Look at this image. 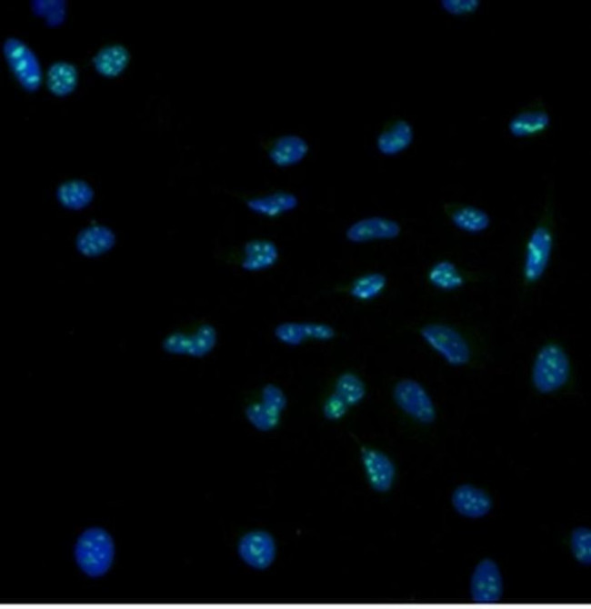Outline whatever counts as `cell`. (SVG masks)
I'll list each match as a JSON object with an SVG mask.
<instances>
[{
    "label": "cell",
    "instance_id": "cell-1",
    "mask_svg": "<svg viewBox=\"0 0 591 609\" xmlns=\"http://www.w3.org/2000/svg\"><path fill=\"white\" fill-rule=\"evenodd\" d=\"M553 246V215L548 204L526 244L523 276L526 284H534L543 276L549 265Z\"/></svg>",
    "mask_w": 591,
    "mask_h": 609
},
{
    "label": "cell",
    "instance_id": "cell-2",
    "mask_svg": "<svg viewBox=\"0 0 591 609\" xmlns=\"http://www.w3.org/2000/svg\"><path fill=\"white\" fill-rule=\"evenodd\" d=\"M570 373V361L563 347L556 343H547L535 358L532 383L542 394L553 393L566 384Z\"/></svg>",
    "mask_w": 591,
    "mask_h": 609
},
{
    "label": "cell",
    "instance_id": "cell-3",
    "mask_svg": "<svg viewBox=\"0 0 591 609\" xmlns=\"http://www.w3.org/2000/svg\"><path fill=\"white\" fill-rule=\"evenodd\" d=\"M115 554L110 534L102 528H89L79 536L75 556L79 567L90 576L103 575L110 568Z\"/></svg>",
    "mask_w": 591,
    "mask_h": 609
},
{
    "label": "cell",
    "instance_id": "cell-4",
    "mask_svg": "<svg viewBox=\"0 0 591 609\" xmlns=\"http://www.w3.org/2000/svg\"><path fill=\"white\" fill-rule=\"evenodd\" d=\"M420 334L449 364L463 365L469 362L470 345L454 326L441 323L427 324L421 327Z\"/></svg>",
    "mask_w": 591,
    "mask_h": 609
},
{
    "label": "cell",
    "instance_id": "cell-5",
    "mask_svg": "<svg viewBox=\"0 0 591 609\" xmlns=\"http://www.w3.org/2000/svg\"><path fill=\"white\" fill-rule=\"evenodd\" d=\"M3 52L20 85L29 92L37 90L42 82V73L33 51L21 40L9 37L3 45Z\"/></svg>",
    "mask_w": 591,
    "mask_h": 609
},
{
    "label": "cell",
    "instance_id": "cell-6",
    "mask_svg": "<svg viewBox=\"0 0 591 609\" xmlns=\"http://www.w3.org/2000/svg\"><path fill=\"white\" fill-rule=\"evenodd\" d=\"M469 591L476 604H490L500 601L504 591L503 577L496 561L486 557L476 564L470 577Z\"/></svg>",
    "mask_w": 591,
    "mask_h": 609
},
{
    "label": "cell",
    "instance_id": "cell-7",
    "mask_svg": "<svg viewBox=\"0 0 591 609\" xmlns=\"http://www.w3.org/2000/svg\"><path fill=\"white\" fill-rule=\"evenodd\" d=\"M398 407L415 420L430 424L436 419L435 404L425 388L413 380H402L395 387Z\"/></svg>",
    "mask_w": 591,
    "mask_h": 609
},
{
    "label": "cell",
    "instance_id": "cell-8",
    "mask_svg": "<svg viewBox=\"0 0 591 609\" xmlns=\"http://www.w3.org/2000/svg\"><path fill=\"white\" fill-rule=\"evenodd\" d=\"M551 117L542 99L521 107L509 120L507 128L515 137H533L539 135L550 126Z\"/></svg>",
    "mask_w": 591,
    "mask_h": 609
},
{
    "label": "cell",
    "instance_id": "cell-9",
    "mask_svg": "<svg viewBox=\"0 0 591 609\" xmlns=\"http://www.w3.org/2000/svg\"><path fill=\"white\" fill-rule=\"evenodd\" d=\"M401 225L395 219L385 216H367L348 225L346 238L356 244L376 240L395 239L401 234Z\"/></svg>",
    "mask_w": 591,
    "mask_h": 609
},
{
    "label": "cell",
    "instance_id": "cell-10",
    "mask_svg": "<svg viewBox=\"0 0 591 609\" xmlns=\"http://www.w3.org/2000/svg\"><path fill=\"white\" fill-rule=\"evenodd\" d=\"M360 454L370 486L378 493L388 492L396 473L392 460L383 452L367 446L361 447Z\"/></svg>",
    "mask_w": 591,
    "mask_h": 609
},
{
    "label": "cell",
    "instance_id": "cell-11",
    "mask_svg": "<svg viewBox=\"0 0 591 609\" xmlns=\"http://www.w3.org/2000/svg\"><path fill=\"white\" fill-rule=\"evenodd\" d=\"M451 502L460 515L471 519L486 516L493 507V500L485 490L468 484L453 491Z\"/></svg>",
    "mask_w": 591,
    "mask_h": 609
},
{
    "label": "cell",
    "instance_id": "cell-12",
    "mask_svg": "<svg viewBox=\"0 0 591 609\" xmlns=\"http://www.w3.org/2000/svg\"><path fill=\"white\" fill-rule=\"evenodd\" d=\"M243 559L252 567L265 569L275 558L276 547L273 536L265 531L247 534L240 544Z\"/></svg>",
    "mask_w": 591,
    "mask_h": 609
},
{
    "label": "cell",
    "instance_id": "cell-13",
    "mask_svg": "<svg viewBox=\"0 0 591 609\" xmlns=\"http://www.w3.org/2000/svg\"><path fill=\"white\" fill-rule=\"evenodd\" d=\"M443 212L456 227L470 234L481 233L491 224L485 210L468 204L446 202L443 205Z\"/></svg>",
    "mask_w": 591,
    "mask_h": 609
},
{
    "label": "cell",
    "instance_id": "cell-14",
    "mask_svg": "<svg viewBox=\"0 0 591 609\" xmlns=\"http://www.w3.org/2000/svg\"><path fill=\"white\" fill-rule=\"evenodd\" d=\"M414 139L411 124L403 118L389 120L376 138V147L385 155H395L407 149Z\"/></svg>",
    "mask_w": 591,
    "mask_h": 609
},
{
    "label": "cell",
    "instance_id": "cell-15",
    "mask_svg": "<svg viewBox=\"0 0 591 609\" xmlns=\"http://www.w3.org/2000/svg\"><path fill=\"white\" fill-rule=\"evenodd\" d=\"M308 151L306 142L296 135H284L269 143L267 155L278 166H288L301 161Z\"/></svg>",
    "mask_w": 591,
    "mask_h": 609
},
{
    "label": "cell",
    "instance_id": "cell-16",
    "mask_svg": "<svg viewBox=\"0 0 591 609\" xmlns=\"http://www.w3.org/2000/svg\"><path fill=\"white\" fill-rule=\"evenodd\" d=\"M129 62V53L121 45H107L97 52L93 59L95 70L106 77H114L124 71Z\"/></svg>",
    "mask_w": 591,
    "mask_h": 609
},
{
    "label": "cell",
    "instance_id": "cell-17",
    "mask_svg": "<svg viewBox=\"0 0 591 609\" xmlns=\"http://www.w3.org/2000/svg\"><path fill=\"white\" fill-rule=\"evenodd\" d=\"M77 70L70 63L56 62L47 70V88L57 96H65L72 93L77 85Z\"/></svg>",
    "mask_w": 591,
    "mask_h": 609
},
{
    "label": "cell",
    "instance_id": "cell-18",
    "mask_svg": "<svg viewBox=\"0 0 591 609\" xmlns=\"http://www.w3.org/2000/svg\"><path fill=\"white\" fill-rule=\"evenodd\" d=\"M427 277L436 288L454 290L461 287L465 283V276L458 267L449 260H440L429 269Z\"/></svg>",
    "mask_w": 591,
    "mask_h": 609
},
{
    "label": "cell",
    "instance_id": "cell-19",
    "mask_svg": "<svg viewBox=\"0 0 591 609\" xmlns=\"http://www.w3.org/2000/svg\"><path fill=\"white\" fill-rule=\"evenodd\" d=\"M249 203L255 212L266 216H276L295 208L297 200L291 194L276 192L254 198Z\"/></svg>",
    "mask_w": 591,
    "mask_h": 609
},
{
    "label": "cell",
    "instance_id": "cell-20",
    "mask_svg": "<svg viewBox=\"0 0 591 609\" xmlns=\"http://www.w3.org/2000/svg\"><path fill=\"white\" fill-rule=\"evenodd\" d=\"M386 285V277L380 273H367L357 276L348 286L354 298L366 301L382 293Z\"/></svg>",
    "mask_w": 591,
    "mask_h": 609
},
{
    "label": "cell",
    "instance_id": "cell-21",
    "mask_svg": "<svg viewBox=\"0 0 591 609\" xmlns=\"http://www.w3.org/2000/svg\"><path fill=\"white\" fill-rule=\"evenodd\" d=\"M247 254L248 265L254 268H264L272 265L277 259L278 252L275 245L269 240L257 239L248 243L245 249Z\"/></svg>",
    "mask_w": 591,
    "mask_h": 609
},
{
    "label": "cell",
    "instance_id": "cell-22",
    "mask_svg": "<svg viewBox=\"0 0 591 609\" xmlns=\"http://www.w3.org/2000/svg\"><path fill=\"white\" fill-rule=\"evenodd\" d=\"M570 549L574 558L584 565L591 564V530L578 526L573 529L570 535Z\"/></svg>",
    "mask_w": 591,
    "mask_h": 609
},
{
    "label": "cell",
    "instance_id": "cell-23",
    "mask_svg": "<svg viewBox=\"0 0 591 609\" xmlns=\"http://www.w3.org/2000/svg\"><path fill=\"white\" fill-rule=\"evenodd\" d=\"M336 394L343 399L348 406L358 404L366 394V388L361 379L352 374H344L337 384Z\"/></svg>",
    "mask_w": 591,
    "mask_h": 609
},
{
    "label": "cell",
    "instance_id": "cell-24",
    "mask_svg": "<svg viewBox=\"0 0 591 609\" xmlns=\"http://www.w3.org/2000/svg\"><path fill=\"white\" fill-rule=\"evenodd\" d=\"M34 12L45 18L49 25H57L64 21L65 5L64 1H33Z\"/></svg>",
    "mask_w": 591,
    "mask_h": 609
},
{
    "label": "cell",
    "instance_id": "cell-25",
    "mask_svg": "<svg viewBox=\"0 0 591 609\" xmlns=\"http://www.w3.org/2000/svg\"><path fill=\"white\" fill-rule=\"evenodd\" d=\"M59 195L64 202L76 205L89 199L90 190L81 182H71L60 188Z\"/></svg>",
    "mask_w": 591,
    "mask_h": 609
},
{
    "label": "cell",
    "instance_id": "cell-26",
    "mask_svg": "<svg viewBox=\"0 0 591 609\" xmlns=\"http://www.w3.org/2000/svg\"><path fill=\"white\" fill-rule=\"evenodd\" d=\"M442 8L453 15H467L475 13L480 4L479 0H443Z\"/></svg>",
    "mask_w": 591,
    "mask_h": 609
},
{
    "label": "cell",
    "instance_id": "cell-27",
    "mask_svg": "<svg viewBox=\"0 0 591 609\" xmlns=\"http://www.w3.org/2000/svg\"><path fill=\"white\" fill-rule=\"evenodd\" d=\"M348 408L346 402L337 394L331 396L326 405L325 413L329 419L337 420L345 415Z\"/></svg>",
    "mask_w": 591,
    "mask_h": 609
}]
</instances>
